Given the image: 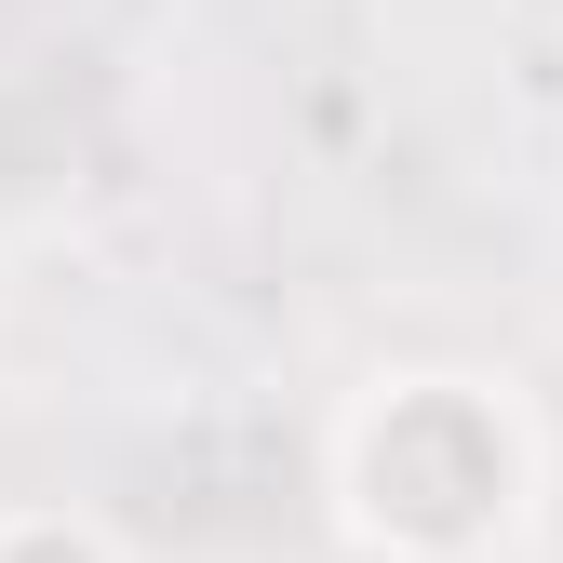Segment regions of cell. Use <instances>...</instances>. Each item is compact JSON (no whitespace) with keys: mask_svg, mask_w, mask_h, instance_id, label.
<instances>
[{"mask_svg":"<svg viewBox=\"0 0 563 563\" xmlns=\"http://www.w3.org/2000/svg\"><path fill=\"white\" fill-rule=\"evenodd\" d=\"M322 497L363 563H497L537 510V416L470 363H389L335 402Z\"/></svg>","mask_w":563,"mask_h":563,"instance_id":"1","label":"cell"},{"mask_svg":"<svg viewBox=\"0 0 563 563\" xmlns=\"http://www.w3.org/2000/svg\"><path fill=\"white\" fill-rule=\"evenodd\" d=\"M0 563H121L95 510H0Z\"/></svg>","mask_w":563,"mask_h":563,"instance_id":"2","label":"cell"}]
</instances>
